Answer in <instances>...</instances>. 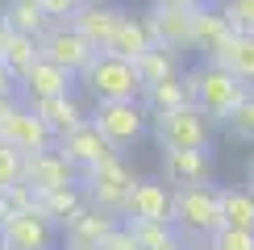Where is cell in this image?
Returning a JSON list of instances; mask_svg holds the SVG:
<instances>
[{
    "instance_id": "31",
    "label": "cell",
    "mask_w": 254,
    "mask_h": 250,
    "mask_svg": "<svg viewBox=\"0 0 254 250\" xmlns=\"http://www.w3.org/2000/svg\"><path fill=\"white\" fill-rule=\"evenodd\" d=\"M234 34H254V0H221Z\"/></svg>"
},
{
    "instance_id": "5",
    "label": "cell",
    "mask_w": 254,
    "mask_h": 250,
    "mask_svg": "<svg viewBox=\"0 0 254 250\" xmlns=\"http://www.w3.org/2000/svg\"><path fill=\"white\" fill-rule=\"evenodd\" d=\"M213 117L200 113L196 104H184V109H171V113H158L150 133L158 142V150H204L213 146Z\"/></svg>"
},
{
    "instance_id": "39",
    "label": "cell",
    "mask_w": 254,
    "mask_h": 250,
    "mask_svg": "<svg viewBox=\"0 0 254 250\" xmlns=\"http://www.w3.org/2000/svg\"><path fill=\"white\" fill-rule=\"evenodd\" d=\"M4 38H8V25H4V17H0V46H4Z\"/></svg>"
},
{
    "instance_id": "23",
    "label": "cell",
    "mask_w": 254,
    "mask_h": 250,
    "mask_svg": "<svg viewBox=\"0 0 254 250\" xmlns=\"http://www.w3.org/2000/svg\"><path fill=\"white\" fill-rule=\"evenodd\" d=\"M83 204V188L71 184V188H55V192H38L34 196V208L46 217L50 225H67V217Z\"/></svg>"
},
{
    "instance_id": "24",
    "label": "cell",
    "mask_w": 254,
    "mask_h": 250,
    "mask_svg": "<svg viewBox=\"0 0 254 250\" xmlns=\"http://www.w3.org/2000/svg\"><path fill=\"white\" fill-rule=\"evenodd\" d=\"M133 67H137V75H142L146 88H150V83H163V79L179 75V50L158 46V42H154L146 55H137V59H133Z\"/></svg>"
},
{
    "instance_id": "8",
    "label": "cell",
    "mask_w": 254,
    "mask_h": 250,
    "mask_svg": "<svg viewBox=\"0 0 254 250\" xmlns=\"http://www.w3.org/2000/svg\"><path fill=\"white\" fill-rule=\"evenodd\" d=\"M171 196H175V188H167L163 180H142L137 175L121 217L129 225H146V221L150 225H171Z\"/></svg>"
},
{
    "instance_id": "36",
    "label": "cell",
    "mask_w": 254,
    "mask_h": 250,
    "mask_svg": "<svg viewBox=\"0 0 254 250\" xmlns=\"http://www.w3.org/2000/svg\"><path fill=\"white\" fill-rule=\"evenodd\" d=\"M17 109H21V104H17V96H0V125H4L8 117H13Z\"/></svg>"
},
{
    "instance_id": "25",
    "label": "cell",
    "mask_w": 254,
    "mask_h": 250,
    "mask_svg": "<svg viewBox=\"0 0 254 250\" xmlns=\"http://www.w3.org/2000/svg\"><path fill=\"white\" fill-rule=\"evenodd\" d=\"M213 62H221L225 71H234L238 79L254 83V34H234V42H229Z\"/></svg>"
},
{
    "instance_id": "29",
    "label": "cell",
    "mask_w": 254,
    "mask_h": 250,
    "mask_svg": "<svg viewBox=\"0 0 254 250\" xmlns=\"http://www.w3.org/2000/svg\"><path fill=\"white\" fill-rule=\"evenodd\" d=\"M213 250H254V229H238V225H221L208 238Z\"/></svg>"
},
{
    "instance_id": "22",
    "label": "cell",
    "mask_w": 254,
    "mask_h": 250,
    "mask_svg": "<svg viewBox=\"0 0 254 250\" xmlns=\"http://www.w3.org/2000/svg\"><path fill=\"white\" fill-rule=\"evenodd\" d=\"M142 104L150 109V117H158V113H171V109H184V104H192L188 79H184V75H171V79H163V83H150V88L142 92Z\"/></svg>"
},
{
    "instance_id": "12",
    "label": "cell",
    "mask_w": 254,
    "mask_h": 250,
    "mask_svg": "<svg viewBox=\"0 0 254 250\" xmlns=\"http://www.w3.org/2000/svg\"><path fill=\"white\" fill-rule=\"evenodd\" d=\"M25 184L34 188V192H55V188L79 184V171L67 163V154H63L59 146H50V150L25 154Z\"/></svg>"
},
{
    "instance_id": "20",
    "label": "cell",
    "mask_w": 254,
    "mask_h": 250,
    "mask_svg": "<svg viewBox=\"0 0 254 250\" xmlns=\"http://www.w3.org/2000/svg\"><path fill=\"white\" fill-rule=\"evenodd\" d=\"M150 46H154V34H150V25H146V17H129V13L121 17L117 34H113V42H109L113 55H121V59H129V62L137 55H146Z\"/></svg>"
},
{
    "instance_id": "27",
    "label": "cell",
    "mask_w": 254,
    "mask_h": 250,
    "mask_svg": "<svg viewBox=\"0 0 254 250\" xmlns=\"http://www.w3.org/2000/svg\"><path fill=\"white\" fill-rule=\"evenodd\" d=\"M221 213H225V225L254 229V192L250 188H221Z\"/></svg>"
},
{
    "instance_id": "26",
    "label": "cell",
    "mask_w": 254,
    "mask_h": 250,
    "mask_svg": "<svg viewBox=\"0 0 254 250\" xmlns=\"http://www.w3.org/2000/svg\"><path fill=\"white\" fill-rule=\"evenodd\" d=\"M42 55V46H38V38L34 34H17V29H8V38H4V46H0V59L8 62V67L17 71V75H25L29 67H34V59Z\"/></svg>"
},
{
    "instance_id": "19",
    "label": "cell",
    "mask_w": 254,
    "mask_h": 250,
    "mask_svg": "<svg viewBox=\"0 0 254 250\" xmlns=\"http://www.w3.org/2000/svg\"><path fill=\"white\" fill-rule=\"evenodd\" d=\"M29 109H34L38 117L46 121V129L55 133V142L63 138V133L79 129V125L88 121V117H83V109L75 104V96H50V100H34V104H29Z\"/></svg>"
},
{
    "instance_id": "34",
    "label": "cell",
    "mask_w": 254,
    "mask_h": 250,
    "mask_svg": "<svg viewBox=\"0 0 254 250\" xmlns=\"http://www.w3.org/2000/svg\"><path fill=\"white\" fill-rule=\"evenodd\" d=\"M79 4H83V0H42V8H46L50 21H71L79 13Z\"/></svg>"
},
{
    "instance_id": "28",
    "label": "cell",
    "mask_w": 254,
    "mask_h": 250,
    "mask_svg": "<svg viewBox=\"0 0 254 250\" xmlns=\"http://www.w3.org/2000/svg\"><path fill=\"white\" fill-rule=\"evenodd\" d=\"M21 180H25V154H21L17 146H8L4 138H0V188L21 184Z\"/></svg>"
},
{
    "instance_id": "2",
    "label": "cell",
    "mask_w": 254,
    "mask_h": 250,
    "mask_svg": "<svg viewBox=\"0 0 254 250\" xmlns=\"http://www.w3.org/2000/svg\"><path fill=\"white\" fill-rule=\"evenodd\" d=\"M225 225L221 213V188L213 184H192V188H175L171 196V229L188 238H213Z\"/></svg>"
},
{
    "instance_id": "11",
    "label": "cell",
    "mask_w": 254,
    "mask_h": 250,
    "mask_svg": "<svg viewBox=\"0 0 254 250\" xmlns=\"http://www.w3.org/2000/svg\"><path fill=\"white\" fill-rule=\"evenodd\" d=\"M234 42V25H229L221 4H196L192 8V50H200L204 59H217L221 50Z\"/></svg>"
},
{
    "instance_id": "10",
    "label": "cell",
    "mask_w": 254,
    "mask_h": 250,
    "mask_svg": "<svg viewBox=\"0 0 254 250\" xmlns=\"http://www.w3.org/2000/svg\"><path fill=\"white\" fill-rule=\"evenodd\" d=\"M63 154H67V163L75 167V171H88V167H96L100 159H109V154H117V146H113L109 138L100 133V125L96 121H83L79 129H71V133H63V138L55 142Z\"/></svg>"
},
{
    "instance_id": "1",
    "label": "cell",
    "mask_w": 254,
    "mask_h": 250,
    "mask_svg": "<svg viewBox=\"0 0 254 250\" xmlns=\"http://www.w3.org/2000/svg\"><path fill=\"white\" fill-rule=\"evenodd\" d=\"M184 79H188V92H192V104H196L200 113H208L213 121H221V125L234 117V109L254 92V83L238 79L234 71H225L213 59H204L192 71H184Z\"/></svg>"
},
{
    "instance_id": "40",
    "label": "cell",
    "mask_w": 254,
    "mask_h": 250,
    "mask_svg": "<svg viewBox=\"0 0 254 250\" xmlns=\"http://www.w3.org/2000/svg\"><path fill=\"white\" fill-rule=\"evenodd\" d=\"M167 250H188V246H184V242H179V238H175V242H171V246H167Z\"/></svg>"
},
{
    "instance_id": "14",
    "label": "cell",
    "mask_w": 254,
    "mask_h": 250,
    "mask_svg": "<svg viewBox=\"0 0 254 250\" xmlns=\"http://www.w3.org/2000/svg\"><path fill=\"white\" fill-rule=\"evenodd\" d=\"M71 83H75V75L67 67L38 55L34 67L21 75V92H25V104H34V100H50V96H71Z\"/></svg>"
},
{
    "instance_id": "35",
    "label": "cell",
    "mask_w": 254,
    "mask_h": 250,
    "mask_svg": "<svg viewBox=\"0 0 254 250\" xmlns=\"http://www.w3.org/2000/svg\"><path fill=\"white\" fill-rule=\"evenodd\" d=\"M17 88H21V75L0 59V96H17Z\"/></svg>"
},
{
    "instance_id": "17",
    "label": "cell",
    "mask_w": 254,
    "mask_h": 250,
    "mask_svg": "<svg viewBox=\"0 0 254 250\" xmlns=\"http://www.w3.org/2000/svg\"><path fill=\"white\" fill-rule=\"evenodd\" d=\"M146 25H150V34H154L158 46L192 50V8H163V4H150Z\"/></svg>"
},
{
    "instance_id": "18",
    "label": "cell",
    "mask_w": 254,
    "mask_h": 250,
    "mask_svg": "<svg viewBox=\"0 0 254 250\" xmlns=\"http://www.w3.org/2000/svg\"><path fill=\"white\" fill-rule=\"evenodd\" d=\"M121 8H113V4H100V0H83L79 4V13L71 17V25L79 29L83 38L92 42L96 50H109V42L113 34H117V25H121Z\"/></svg>"
},
{
    "instance_id": "32",
    "label": "cell",
    "mask_w": 254,
    "mask_h": 250,
    "mask_svg": "<svg viewBox=\"0 0 254 250\" xmlns=\"http://www.w3.org/2000/svg\"><path fill=\"white\" fill-rule=\"evenodd\" d=\"M129 225V221H125ZM133 234H137V242H142V250H167L175 242V234H171V225H133Z\"/></svg>"
},
{
    "instance_id": "42",
    "label": "cell",
    "mask_w": 254,
    "mask_h": 250,
    "mask_svg": "<svg viewBox=\"0 0 254 250\" xmlns=\"http://www.w3.org/2000/svg\"><path fill=\"white\" fill-rule=\"evenodd\" d=\"M188 250H192V246H188ZM204 250H213V246H204Z\"/></svg>"
},
{
    "instance_id": "30",
    "label": "cell",
    "mask_w": 254,
    "mask_h": 250,
    "mask_svg": "<svg viewBox=\"0 0 254 250\" xmlns=\"http://www.w3.org/2000/svg\"><path fill=\"white\" fill-rule=\"evenodd\" d=\"M225 129L234 133L238 142H254V92H250V96L234 109V117L225 121Z\"/></svg>"
},
{
    "instance_id": "15",
    "label": "cell",
    "mask_w": 254,
    "mask_h": 250,
    "mask_svg": "<svg viewBox=\"0 0 254 250\" xmlns=\"http://www.w3.org/2000/svg\"><path fill=\"white\" fill-rule=\"evenodd\" d=\"M113 229H117V217L83 200L75 213L67 217V225H63V238H67V246H100L104 238L113 234Z\"/></svg>"
},
{
    "instance_id": "37",
    "label": "cell",
    "mask_w": 254,
    "mask_h": 250,
    "mask_svg": "<svg viewBox=\"0 0 254 250\" xmlns=\"http://www.w3.org/2000/svg\"><path fill=\"white\" fill-rule=\"evenodd\" d=\"M150 4H163V8H196L204 0H150Z\"/></svg>"
},
{
    "instance_id": "3",
    "label": "cell",
    "mask_w": 254,
    "mask_h": 250,
    "mask_svg": "<svg viewBox=\"0 0 254 250\" xmlns=\"http://www.w3.org/2000/svg\"><path fill=\"white\" fill-rule=\"evenodd\" d=\"M133 184H137V175H133V167L121 159V150L109 154V159H100L96 167H88V171H79L83 200L104 208V213H113V217H121V208H125V200H129Z\"/></svg>"
},
{
    "instance_id": "4",
    "label": "cell",
    "mask_w": 254,
    "mask_h": 250,
    "mask_svg": "<svg viewBox=\"0 0 254 250\" xmlns=\"http://www.w3.org/2000/svg\"><path fill=\"white\" fill-rule=\"evenodd\" d=\"M79 79H83V88L92 92V100H142V92H146L137 67L129 59L113 55V50H100Z\"/></svg>"
},
{
    "instance_id": "33",
    "label": "cell",
    "mask_w": 254,
    "mask_h": 250,
    "mask_svg": "<svg viewBox=\"0 0 254 250\" xmlns=\"http://www.w3.org/2000/svg\"><path fill=\"white\" fill-rule=\"evenodd\" d=\"M100 250H142V242H137L133 225L117 221V229H113V234H109V238H104V242H100Z\"/></svg>"
},
{
    "instance_id": "9",
    "label": "cell",
    "mask_w": 254,
    "mask_h": 250,
    "mask_svg": "<svg viewBox=\"0 0 254 250\" xmlns=\"http://www.w3.org/2000/svg\"><path fill=\"white\" fill-rule=\"evenodd\" d=\"M0 242L4 250H50L55 246V225L38 208H21L0 221Z\"/></svg>"
},
{
    "instance_id": "6",
    "label": "cell",
    "mask_w": 254,
    "mask_h": 250,
    "mask_svg": "<svg viewBox=\"0 0 254 250\" xmlns=\"http://www.w3.org/2000/svg\"><path fill=\"white\" fill-rule=\"evenodd\" d=\"M92 121L100 125V133L117 146V150H125V146H133V142L146 138L150 109H146L142 100H96Z\"/></svg>"
},
{
    "instance_id": "43",
    "label": "cell",
    "mask_w": 254,
    "mask_h": 250,
    "mask_svg": "<svg viewBox=\"0 0 254 250\" xmlns=\"http://www.w3.org/2000/svg\"><path fill=\"white\" fill-rule=\"evenodd\" d=\"M0 250H4V242H0Z\"/></svg>"
},
{
    "instance_id": "13",
    "label": "cell",
    "mask_w": 254,
    "mask_h": 250,
    "mask_svg": "<svg viewBox=\"0 0 254 250\" xmlns=\"http://www.w3.org/2000/svg\"><path fill=\"white\" fill-rule=\"evenodd\" d=\"M0 138L8 146H17L21 154H38V150H50V146H55V133L46 129V121H42L29 104H21L13 117L0 125Z\"/></svg>"
},
{
    "instance_id": "41",
    "label": "cell",
    "mask_w": 254,
    "mask_h": 250,
    "mask_svg": "<svg viewBox=\"0 0 254 250\" xmlns=\"http://www.w3.org/2000/svg\"><path fill=\"white\" fill-rule=\"evenodd\" d=\"M63 250H100V246H63Z\"/></svg>"
},
{
    "instance_id": "38",
    "label": "cell",
    "mask_w": 254,
    "mask_h": 250,
    "mask_svg": "<svg viewBox=\"0 0 254 250\" xmlns=\"http://www.w3.org/2000/svg\"><path fill=\"white\" fill-rule=\"evenodd\" d=\"M246 184H250V192H254V159L246 163Z\"/></svg>"
},
{
    "instance_id": "16",
    "label": "cell",
    "mask_w": 254,
    "mask_h": 250,
    "mask_svg": "<svg viewBox=\"0 0 254 250\" xmlns=\"http://www.w3.org/2000/svg\"><path fill=\"white\" fill-rule=\"evenodd\" d=\"M213 175V150H163V180L171 188H192L208 184Z\"/></svg>"
},
{
    "instance_id": "21",
    "label": "cell",
    "mask_w": 254,
    "mask_h": 250,
    "mask_svg": "<svg viewBox=\"0 0 254 250\" xmlns=\"http://www.w3.org/2000/svg\"><path fill=\"white\" fill-rule=\"evenodd\" d=\"M0 17H4L8 29H17V34H34V38H42L50 25H55V21L46 17V8H42V0H4Z\"/></svg>"
},
{
    "instance_id": "7",
    "label": "cell",
    "mask_w": 254,
    "mask_h": 250,
    "mask_svg": "<svg viewBox=\"0 0 254 250\" xmlns=\"http://www.w3.org/2000/svg\"><path fill=\"white\" fill-rule=\"evenodd\" d=\"M38 46H42V55H46L50 62H59V67H67L71 75H83L88 71V62L100 55L96 46H92L88 38L79 34L71 21H55V25L46 29V34L38 38Z\"/></svg>"
}]
</instances>
